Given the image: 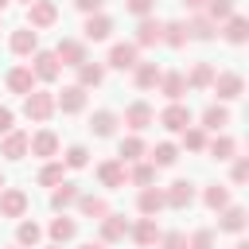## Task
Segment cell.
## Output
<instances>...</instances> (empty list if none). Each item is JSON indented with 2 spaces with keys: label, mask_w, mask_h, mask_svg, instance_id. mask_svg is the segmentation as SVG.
Here are the masks:
<instances>
[{
  "label": "cell",
  "mask_w": 249,
  "mask_h": 249,
  "mask_svg": "<svg viewBox=\"0 0 249 249\" xmlns=\"http://www.w3.org/2000/svg\"><path fill=\"white\" fill-rule=\"evenodd\" d=\"M183 148L187 152H202L206 148V128L202 124H187L183 128Z\"/></svg>",
  "instance_id": "cell-42"
},
{
  "label": "cell",
  "mask_w": 249,
  "mask_h": 249,
  "mask_svg": "<svg viewBox=\"0 0 249 249\" xmlns=\"http://www.w3.org/2000/svg\"><path fill=\"white\" fill-rule=\"evenodd\" d=\"M160 35H163V23L160 19H152V16H140V23H136V47H156L160 43Z\"/></svg>",
  "instance_id": "cell-23"
},
{
  "label": "cell",
  "mask_w": 249,
  "mask_h": 249,
  "mask_svg": "<svg viewBox=\"0 0 249 249\" xmlns=\"http://www.w3.org/2000/svg\"><path fill=\"white\" fill-rule=\"evenodd\" d=\"M117 124H121V117H117L113 109H97V113L89 117V132H93V136H101V140H105V136H113V132H117Z\"/></svg>",
  "instance_id": "cell-28"
},
{
  "label": "cell",
  "mask_w": 249,
  "mask_h": 249,
  "mask_svg": "<svg viewBox=\"0 0 249 249\" xmlns=\"http://www.w3.org/2000/svg\"><path fill=\"white\" fill-rule=\"evenodd\" d=\"M160 249H187V233H179V230H171V233H160V241H156Z\"/></svg>",
  "instance_id": "cell-46"
},
{
  "label": "cell",
  "mask_w": 249,
  "mask_h": 249,
  "mask_svg": "<svg viewBox=\"0 0 249 249\" xmlns=\"http://www.w3.org/2000/svg\"><path fill=\"white\" fill-rule=\"evenodd\" d=\"M8 128H16V113H12L8 105H0V136H4Z\"/></svg>",
  "instance_id": "cell-50"
},
{
  "label": "cell",
  "mask_w": 249,
  "mask_h": 249,
  "mask_svg": "<svg viewBox=\"0 0 249 249\" xmlns=\"http://www.w3.org/2000/svg\"><path fill=\"white\" fill-rule=\"evenodd\" d=\"M86 109V89L74 82V86H62V93H54V113H66V117H74V113H82Z\"/></svg>",
  "instance_id": "cell-5"
},
{
  "label": "cell",
  "mask_w": 249,
  "mask_h": 249,
  "mask_svg": "<svg viewBox=\"0 0 249 249\" xmlns=\"http://www.w3.org/2000/svg\"><path fill=\"white\" fill-rule=\"evenodd\" d=\"M4 86H8L12 93H19V97H23V93H31L39 82H35L31 66H12V70H8V78H4Z\"/></svg>",
  "instance_id": "cell-20"
},
{
  "label": "cell",
  "mask_w": 249,
  "mask_h": 249,
  "mask_svg": "<svg viewBox=\"0 0 249 249\" xmlns=\"http://www.w3.org/2000/svg\"><path fill=\"white\" fill-rule=\"evenodd\" d=\"M183 78H187V89H210V82H214V66H210V62H195L191 74H183Z\"/></svg>",
  "instance_id": "cell-35"
},
{
  "label": "cell",
  "mask_w": 249,
  "mask_h": 249,
  "mask_svg": "<svg viewBox=\"0 0 249 249\" xmlns=\"http://www.w3.org/2000/svg\"><path fill=\"white\" fill-rule=\"evenodd\" d=\"M43 249H62V245H54V241H51V245H43Z\"/></svg>",
  "instance_id": "cell-56"
},
{
  "label": "cell",
  "mask_w": 249,
  "mask_h": 249,
  "mask_svg": "<svg viewBox=\"0 0 249 249\" xmlns=\"http://www.w3.org/2000/svg\"><path fill=\"white\" fill-rule=\"evenodd\" d=\"M218 230L222 233H241L245 230V206H233V202L222 206L218 210Z\"/></svg>",
  "instance_id": "cell-25"
},
{
  "label": "cell",
  "mask_w": 249,
  "mask_h": 249,
  "mask_svg": "<svg viewBox=\"0 0 249 249\" xmlns=\"http://www.w3.org/2000/svg\"><path fill=\"white\" fill-rule=\"evenodd\" d=\"M230 179H233V183H245V179H249V156H237V160H233Z\"/></svg>",
  "instance_id": "cell-47"
},
{
  "label": "cell",
  "mask_w": 249,
  "mask_h": 249,
  "mask_svg": "<svg viewBox=\"0 0 249 249\" xmlns=\"http://www.w3.org/2000/svg\"><path fill=\"white\" fill-rule=\"evenodd\" d=\"M8 4H12V0H0V12H8Z\"/></svg>",
  "instance_id": "cell-54"
},
{
  "label": "cell",
  "mask_w": 249,
  "mask_h": 249,
  "mask_svg": "<svg viewBox=\"0 0 249 249\" xmlns=\"http://www.w3.org/2000/svg\"><path fill=\"white\" fill-rule=\"evenodd\" d=\"M27 66H31V74H35V82H54V78L62 74V62L54 58V51H35Z\"/></svg>",
  "instance_id": "cell-3"
},
{
  "label": "cell",
  "mask_w": 249,
  "mask_h": 249,
  "mask_svg": "<svg viewBox=\"0 0 249 249\" xmlns=\"http://www.w3.org/2000/svg\"><path fill=\"white\" fill-rule=\"evenodd\" d=\"M27 156H39V160H54L58 156V136L51 128H39L35 136H27Z\"/></svg>",
  "instance_id": "cell-9"
},
{
  "label": "cell",
  "mask_w": 249,
  "mask_h": 249,
  "mask_svg": "<svg viewBox=\"0 0 249 249\" xmlns=\"http://www.w3.org/2000/svg\"><path fill=\"white\" fill-rule=\"evenodd\" d=\"M226 124H230V109H226V105H206V109H202V128L222 132Z\"/></svg>",
  "instance_id": "cell-37"
},
{
  "label": "cell",
  "mask_w": 249,
  "mask_h": 249,
  "mask_svg": "<svg viewBox=\"0 0 249 249\" xmlns=\"http://www.w3.org/2000/svg\"><path fill=\"white\" fill-rule=\"evenodd\" d=\"M66 179V163L62 160H47L43 167H39V183L43 187H54V183H62Z\"/></svg>",
  "instance_id": "cell-41"
},
{
  "label": "cell",
  "mask_w": 249,
  "mask_h": 249,
  "mask_svg": "<svg viewBox=\"0 0 249 249\" xmlns=\"http://www.w3.org/2000/svg\"><path fill=\"white\" fill-rule=\"evenodd\" d=\"M136 210L144 214V218H156L160 210H163V191L152 183V187H140V195H136Z\"/></svg>",
  "instance_id": "cell-22"
},
{
  "label": "cell",
  "mask_w": 249,
  "mask_h": 249,
  "mask_svg": "<svg viewBox=\"0 0 249 249\" xmlns=\"http://www.w3.org/2000/svg\"><path fill=\"white\" fill-rule=\"evenodd\" d=\"M144 156H148V144L140 140V132H132V136L121 140V156H117L121 163H136V160H144Z\"/></svg>",
  "instance_id": "cell-33"
},
{
  "label": "cell",
  "mask_w": 249,
  "mask_h": 249,
  "mask_svg": "<svg viewBox=\"0 0 249 249\" xmlns=\"http://www.w3.org/2000/svg\"><path fill=\"white\" fill-rule=\"evenodd\" d=\"M124 124H128L132 132H144L148 124H156V109H152L148 101H132V105L124 109Z\"/></svg>",
  "instance_id": "cell-15"
},
{
  "label": "cell",
  "mask_w": 249,
  "mask_h": 249,
  "mask_svg": "<svg viewBox=\"0 0 249 249\" xmlns=\"http://www.w3.org/2000/svg\"><path fill=\"white\" fill-rule=\"evenodd\" d=\"M148 160H152L156 167H171V163L179 160V148H175L171 140H163V144H156V148L148 152Z\"/></svg>",
  "instance_id": "cell-40"
},
{
  "label": "cell",
  "mask_w": 249,
  "mask_h": 249,
  "mask_svg": "<svg viewBox=\"0 0 249 249\" xmlns=\"http://www.w3.org/2000/svg\"><path fill=\"white\" fill-rule=\"evenodd\" d=\"M23 4H31V0H23Z\"/></svg>",
  "instance_id": "cell-58"
},
{
  "label": "cell",
  "mask_w": 249,
  "mask_h": 249,
  "mask_svg": "<svg viewBox=\"0 0 249 249\" xmlns=\"http://www.w3.org/2000/svg\"><path fill=\"white\" fill-rule=\"evenodd\" d=\"M97 226H101V230H97V233H101V245H113V241H124V237H128V226H132V222H128L124 214H113V210H109L105 218H97Z\"/></svg>",
  "instance_id": "cell-4"
},
{
  "label": "cell",
  "mask_w": 249,
  "mask_h": 249,
  "mask_svg": "<svg viewBox=\"0 0 249 249\" xmlns=\"http://www.w3.org/2000/svg\"><path fill=\"white\" fill-rule=\"evenodd\" d=\"M191 202H195V183H191V179H175L171 187H163V206L187 210Z\"/></svg>",
  "instance_id": "cell-7"
},
{
  "label": "cell",
  "mask_w": 249,
  "mask_h": 249,
  "mask_svg": "<svg viewBox=\"0 0 249 249\" xmlns=\"http://www.w3.org/2000/svg\"><path fill=\"white\" fill-rule=\"evenodd\" d=\"M191 121H195V113H191V105H183V101H167V109L160 113V124H163L167 132H183Z\"/></svg>",
  "instance_id": "cell-6"
},
{
  "label": "cell",
  "mask_w": 249,
  "mask_h": 249,
  "mask_svg": "<svg viewBox=\"0 0 249 249\" xmlns=\"http://www.w3.org/2000/svg\"><path fill=\"white\" fill-rule=\"evenodd\" d=\"M74 70H78V86H82V89H93V86L105 82V62H89V58H86V62L74 66Z\"/></svg>",
  "instance_id": "cell-31"
},
{
  "label": "cell",
  "mask_w": 249,
  "mask_h": 249,
  "mask_svg": "<svg viewBox=\"0 0 249 249\" xmlns=\"http://www.w3.org/2000/svg\"><path fill=\"white\" fill-rule=\"evenodd\" d=\"M82 35H86V43H101V39H109V35H113V19H109L105 12H93V16H86Z\"/></svg>",
  "instance_id": "cell-13"
},
{
  "label": "cell",
  "mask_w": 249,
  "mask_h": 249,
  "mask_svg": "<svg viewBox=\"0 0 249 249\" xmlns=\"http://www.w3.org/2000/svg\"><path fill=\"white\" fill-rule=\"evenodd\" d=\"M179 4H183V8H191V12H202V8H206V0H179Z\"/></svg>",
  "instance_id": "cell-51"
},
{
  "label": "cell",
  "mask_w": 249,
  "mask_h": 249,
  "mask_svg": "<svg viewBox=\"0 0 249 249\" xmlns=\"http://www.w3.org/2000/svg\"><path fill=\"white\" fill-rule=\"evenodd\" d=\"M210 89L218 93V101H237V97L245 93V78H241L237 70H214Z\"/></svg>",
  "instance_id": "cell-2"
},
{
  "label": "cell",
  "mask_w": 249,
  "mask_h": 249,
  "mask_svg": "<svg viewBox=\"0 0 249 249\" xmlns=\"http://www.w3.org/2000/svg\"><path fill=\"white\" fill-rule=\"evenodd\" d=\"M187 249H214V230H195Z\"/></svg>",
  "instance_id": "cell-45"
},
{
  "label": "cell",
  "mask_w": 249,
  "mask_h": 249,
  "mask_svg": "<svg viewBox=\"0 0 249 249\" xmlns=\"http://www.w3.org/2000/svg\"><path fill=\"white\" fill-rule=\"evenodd\" d=\"M136 51H140L136 43H113V47H109V58H105V62H109L113 70H132V66L140 62V58H136Z\"/></svg>",
  "instance_id": "cell-17"
},
{
  "label": "cell",
  "mask_w": 249,
  "mask_h": 249,
  "mask_svg": "<svg viewBox=\"0 0 249 249\" xmlns=\"http://www.w3.org/2000/svg\"><path fill=\"white\" fill-rule=\"evenodd\" d=\"M214 23H222V19H230L233 16V0H206V8H202Z\"/></svg>",
  "instance_id": "cell-43"
},
{
  "label": "cell",
  "mask_w": 249,
  "mask_h": 249,
  "mask_svg": "<svg viewBox=\"0 0 249 249\" xmlns=\"http://www.w3.org/2000/svg\"><path fill=\"white\" fill-rule=\"evenodd\" d=\"M4 187H8V179H4V171H0V191H4Z\"/></svg>",
  "instance_id": "cell-55"
},
{
  "label": "cell",
  "mask_w": 249,
  "mask_h": 249,
  "mask_svg": "<svg viewBox=\"0 0 249 249\" xmlns=\"http://www.w3.org/2000/svg\"><path fill=\"white\" fill-rule=\"evenodd\" d=\"M202 152H210L214 160H233V152H237V140L233 136H226V132H218L214 140H206V148Z\"/></svg>",
  "instance_id": "cell-36"
},
{
  "label": "cell",
  "mask_w": 249,
  "mask_h": 249,
  "mask_svg": "<svg viewBox=\"0 0 249 249\" xmlns=\"http://www.w3.org/2000/svg\"><path fill=\"white\" fill-rule=\"evenodd\" d=\"M47 233H51V241H54V245L74 241V237H78V222H74V218H66V214H58V218H51Z\"/></svg>",
  "instance_id": "cell-29"
},
{
  "label": "cell",
  "mask_w": 249,
  "mask_h": 249,
  "mask_svg": "<svg viewBox=\"0 0 249 249\" xmlns=\"http://www.w3.org/2000/svg\"><path fill=\"white\" fill-rule=\"evenodd\" d=\"M54 23H58V8L51 0H31L27 4V27L43 31V27H54Z\"/></svg>",
  "instance_id": "cell-8"
},
{
  "label": "cell",
  "mask_w": 249,
  "mask_h": 249,
  "mask_svg": "<svg viewBox=\"0 0 249 249\" xmlns=\"http://www.w3.org/2000/svg\"><path fill=\"white\" fill-rule=\"evenodd\" d=\"M39 241H43V226L31 222V218H19V226H16V245H19V249H35Z\"/></svg>",
  "instance_id": "cell-30"
},
{
  "label": "cell",
  "mask_w": 249,
  "mask_h": 249,
  "mask_svg": "<svg viewBox=\"0 0 249 249\" xmlns=\"http://www.w3.org/2000/svg\"><path fill=\"white\" fill-rule=\"evenodd\" d=\"M187 35H191V39H198V43H210V39L218 35V23H214L206 12H195V19L187 23Z\"/></svg>",
  "instance_id": "cell-26"
},
{
  "label": "cell",
  "mask_w": 249,
  "mask_h": 249,
  "mask_svg": "<svg viewBox=\"0 0 249 249\" xmlns=\"http://www.w3.org/2000/svg\"><path fill=\"white\" fill-rule=\"evenodd\" d=\"M8 47H12V54L27 58V54H35V51H39V31H35V27H16V31H12V39H8Z\"/></svg>",
  "instance_id": "cell-14"
},
{
  "label": "cell",
  "mask_w": 249,
  "mask_h": 249,
  "mask_svg": "<svg viewBox=\"0 0 249 249\" xmlns=\"http://www.w3.org/2000/svg\"><path fill=\"white\" fill-rule=\"evenodd\" d=\"M54 58H58L62 66H82V62L89 58V54H86V39H58Z\"/></svg>",
  "instance_id": "cell-11"
},
{
  "label": "cell",
  "mask_w": 249,
  "mask_h": 249,
  "mask_svg": "<svg viewBox=\"0 0 249 249\" xmlns=\"http://www.w3.org/2000/svg\"><path fill=\"white\" fill-rule=\"evenodd\" d=\"M74 8H78L82 16H93V12H101V8H105V0H74Z\"/></svg>",
  "instance_id": "cell-49"
},
{
  "label": "cell",
  "mask_w": 249,
  "mask_h": 249,
  "mask_svg": "<svg viewBox=\"0 0 249 249\" xmlns=\"http://www.w3.org/2000/svg\"><path fill=\"white\" fill-rule=\"evenodd\" d=\"M218 31L226 35V43H233V47H241V43H249V19L245 16H230V19H222L218 23Z\"/></svg>",
  "instance_id": "cell-16"
},
{
  "label": "cell",
  "mask_w": 249,
  "mask_h": 249,
  "mask_svg": "<svg viewBox=\"0 0 249 249\" xmlns=\"http://www.w3.org/2000/svg\"><path fill=\"white\" fill-rule=\"evenodd\" d=\"M74 206L82 210V218H93V222L109 214V202H105L101 195H78V202H74Z\"/></svg>",
  "instance_id": "cell-34"
},
{
  "label": "cell",
  "mask_w": 249,
  "mask_h": 249,
  "mask_svg": "<svg viewBox=\"0 0 249 249\" xmlns=\"http://www.w3.org/2000/svg\"><path fill=\"white\" fill-rule=\"evenodd\" d=\"M202 202H206V210H222V206H230V187H222V183H210L206 191H202Z\"/></svg>",
  "instance_id": "cell-39"
},
{
  "label": "cell",
  "mask_w": 249,
  "mask_h": 249,
  "mask_svg": "<svg viewBox=\"0 0 249 249\" xmlns=\"http://www.w3.org/2000/svg\"><path fill=\"white\" fill-rule=\"evenodd\" d=\"M160 74H163V70H160L156 62H136V66H132V86H136V89H156V86H160Z\"/></svg>",
  "instance_id": "cell-27"
},
{
  "label": "cell",
  "mask_w": 249,
  "mask_h": 249,
  "mask_svg": "<svg viewBox=\"0 0 249 249\" xmlns=\"http://www.w3.org/2000/svg\"><path fill=\"white\" fill-rule=\"evenodd\" d=\"M27 195L19 191V187H4L0 191V218H23L27 214Z\"/></svg>",
  "instance_id": "cell-10"
},
{
  "label": "cell",
  "mask_w": 249,
  "mask_h": 249,
  "mask_svg": "<svg viewBox=\"0 0 249 249\" xmlns=\"http://www.w3.org/2000/svg\"><path fill=\"white\" fill-rule=\"evenodd\" d=\"M62 163H66V167H86V163H89L86 144H70V148H66V156H62Z\"/></svg>",
  "instance_id": "cell-44"
},
{
  "label": "cell",
  "mask_w": 249,
  "mask_h": 249,
  "mask_svg": "<svg viewBox=\"0 0 249 249\" xmlns=\"http://www.w3.org/2000/svg\"><path fill=\"white\" fill-rule=\"evenodd\" d=\"M78 249H105L101 241H86V245H78Z\"/></svg>",
  "instance_id": "cell-52"
},
{
  "label": "cell",
  "mask_w": 249,
  "mask_h": 249,
  "mask_svg": "<svg viewBox=\"0 0 249 249\" xmlns=\"http://www.w3.org/2000/svg\"><path fill=\"white\" fill-rule=\"evenodd\" d=\"M97 179H101V187L121 191V187L128 183V167H124L121 160H105V163H97Z\"/></svg>",
  "instance_id": "cell-12"
},
{
  "label": "cell",
  "mask_w": 249,
  "mask_h": 249,
  "mask_svg": "<svg viewBox=\"0 0 249 249\" xmlns=\"http://www.w3.org/2000/svg\"><path fill=\"white\" fill-rule=\"evenodd\" d=\"M167 101H183V93H187V78L179 74V70H163L160 74V86H156Z\"/></svg>",
  "instance_id": "cell-21"
},
{
  "label": "cell",
  "mask_w": 249,
  "mask_h": 249,
  "mask_svg": "<svg viewBox=\"0 0 249 249\" xmlns=\"http://www.w3.org/2000/svg\"><path fill=\"white\" fill-rule=\"evenodd\" d=\"M128 183H136V187H152V183H156V163H152V160H136V163L128 167Z\"/></svg>",
  "instance_id": "cell-38"
},
{
  "label": "cell",
  "mask_w": 249,
  "mask_h": 249,
  "mask_svg": "<svg viewBox=\"0 0 249 249\" xmlns=\"http://www.w3.org/2000/svg\"><path fill=\"white\" fill-rule=\"evenodd\" d=\"M160 233H163V230L156 226V218H140L136 226H128V237H132L140 249H152V245L160 241Z\"/></svg>",
  "instance_id": "cell-19"
},
{
  "label": "cell",
  "mask_w": 249,
  "mask_h": 249,
  "mask_svg": "<svg viewBox=\"0 0 249 249\" xmlns=\"http://www.w3.org/2000/svg\"><path fill=\"white\" fill-rule=\"evenodd\" d=\"M233 249H249V241H237V245H233Z\"/></svg>",
  "instance_id": "cell-53"
},
{
  "label": "cell",
  "mask_w": 249,
  "mask_h": 249,
  "mask_svg": "<svg viewBox=\"0 0 249 249\" xmlns=\"http://www.w3.org/2000/svg\"><path fill=\"white\" fill-rule=\"evenodd\" d=\"M187 39H191V35H187V23H183V19H167V23H163L160 43H167L171 51H179V47H187Z\"/></svg>",
  "instance_id": "cell-32"
},
{
  "label": "cell",
  "mask_w": 249,
  "mask_h": 249,
  "mask_svg": "<svg viewBox=\"0 0 249 249\" xmlns=\"http://www.w3.org/2000/svg\"><path fill=\"white\" fill-rule=\"evenodd\" d=\"M0 156H4V160H23V156H27V132L8 128V132L0 136Z\"/></svg>",
  "instance_id": "cell-18"
},
{
  "label": "cell",
  "mask_w": 249,
  "mask_h": 249,
  "mask_svg": "<svg viewBox=\"0 0 249 249\" xmlns=\"http://www.w3.org/2000/svg\"><path fill=\"white\" fill-rule=\"evenodd\" d=\"M23 117L27 121H35V124H43V121H51L54 117V93L51 89H31V93H23Z\"/></svg>",
  "instance_id": "cell-1"
},
{
  "label": "cell",
  "mask_w": 249,
  "mask_h": 249,
  "mask_svg": "<svg viewBox=\"0 0 249 249\" xmlns=\"http://www.w3.org/2000/svg\"><path fill=\"white\" fill-rule=\"evenodd\" d=\"M78 195H82V191H78V183H66V179H62V183H54V187H51V206H54L58 214H66V206H74V202H78Z\"/></svg>",
  "instance_id": "cell-24"
},
{
  "label": "cell",
  "mask_w": 249,
  "mask_h": 249,
  "mask_svg": "<svg viewBox=\"0 0 249 249\" xmlns=\"http://www.w3.org/2000/svg\"><path fill=\"white\" fill-rule=\"evenodd\" d=\"M152 8H156V0H124V12H132V16H152Z\"/></svg>",
  "instance_id": "cell-48"
},
{
  "label": "cell",
  "mask_w": 249,
  "mask_h": 249,
  "mask_svg": "<svg viewBox=\"0 0 249 249\" xmlns=\"http://www.w3.org/2000/svg\"><path fill=\"white\" fill-rule=\"evenodd\" d=\"M8 249H19V245H8Z\"/></svg>",
  "instance_id": "cell-57"
}]
</instances>
